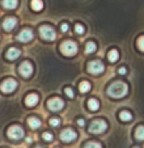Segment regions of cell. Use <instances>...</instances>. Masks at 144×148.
Instances as JSON below:
<instances>
[{
	"mask_svg": "<svg viewBox=\"0 0 144 148\" xmlns=\"http://www.w3.org/2000/svg\"><path fill=\"white\" fill-rule=\"evenodd\" d=\"M77 125L79 126H84V125H85V122H84V119H81V118H80V119H77Z\"/></svg>",
	"mask_w": 144,
	"mask_h": 148,
	"instance_id": "obj_32",
	"label": "cell"
},
{
	"mask_svg": "<svg viewBox=\"0 0 144 148\" xmlns=\"http://www.w3.org/2000/svg\"><path fill=\"white\" fill-rule=\"evenodd\" d=\"M119 118H121V121L128 122V121L132 119V115H131V113H130V112H127V110H123V112L119 113Z\"/></svg>",
	"mask_w": 144,
	"mask_h": 148,
	"instance_id": "obj_21",
	"label": "cell"
},
{
	"mask_svg": "<svg viewBox=\"0 0 144 148\" xmlns=\"http://www.w3.org/2000/svg\"><path fill=\"white\" fill-rule=\"evenodd\" d=\"M39 36L46 41H54L56 38L55 29L50 25H42L39 26Z\"/></svg>",
	"mask_w": 144,
	"mask_h": 148,
	"instance_id": "obj_4",
	"label": "cell"
},
{
	"mask_svg": "<svg viewBox=\"0 0 144 148\" xmlns=\"http://www.w3.org/2000/svg\"><path fill=\"white\" fill-rule=\"evenodd\" d=\"M134 148H139V147H134Z\"/></svg>",
	"mask_w": 144,
	"mask_h": 148,
	"instance_id": "obj_35",
	"label": "cell"
},
{
	"mask_svg": "<svg viewBox=\"0 0 144 148\" xmlns=\"http://www.w3.org/2000/svg\"><path fill=\"white\" fill-rule=\"evenodd\" d=\"M38 100H39V97H38V95H36V93H30V95H28L26 96V98H25V103L28 105V106H34L37 102H38Z\"/></svg>",
	"mask_w": 144,
	"mask_h": 148,
	"instance_id": "obj_13",
	"label": "cell"
},
{
	"mask_svg": "<svg viewBox=\"0 0 144 148\" xmlns=\"http://www.w3.org/2000/svg\"><path fill=\"white\" fill-rule=\"evenodd\" d=\"M33 37H34V34H33L32 29H24V30H21L19 33L17 39H19L20 42H29L33 39Z\"/></svg>",
	"mask_w": 144,
	"mask_h": 148,
	"instance_id": "obj_11",
	"label": "cell"
},
{
	"mask_svg": "<svg viewBox=\"0 0 144 148\" xmlns=\"http://www.w3.org/2000/svg\"><path fill=\"white\" fill-rule=\"evenodd\" d=\"M8 136L13 140H20L21 138H24V130H22V127H20L17 125L11 126L8 129Z\"/></svg>",
	"mask_w": 144,
	"mask_h": 148,
	"instance_id": "obj_8",
	"label": "cell"
},
{
	"mask_svg": "<svg viewBox=\"0 0 144 148\" xmlns=\"http://www.w3.org/2000/svg\"><path fill=\"white\" fill-rule=\"evenodd\" d=\"M96 49H97V46H96V43L92 41H89L88 43L85 45V54H93L94 51H96Z\"/></svg>",
	"mask_w": 144,
	"mask_h": 148,
	"instance_id": "obj_19",
	"label": "cell"
},
{
	"mask_svg": "<svg viewBox=\"0 0 144 148\" xmlns=\"http://www.w3.org/2000/svg\"><path fill=\"white\" fill-rule=\"evenodd\" d=\"M26 142H28V143H32V138H26Z\"/></svg>",
	"mask_w": 144,
	"mask_h": 148,
	"instance_id": "obj_33",
	"label": "cell"
},
{
	"mask_svg": "<svg viewBox=\"0 0 144 148\" xmlns=\"http://www.w3.org/2000/svg\"><path fill=\"white\" fill-rule=\"evenodd\" d=\"M28 125L30 126L32 129H39V127H41V125H42V122L37 117H30L28 119Z\"/></svg>",
	"mask_w": 144,
	"mask_h": 148,
	"instance_id": "obj_16",
	"label": "cell"
},
{
	"mask_svg": "<svg viewBox=\"0 0 144 148\" xmlns=\"http://www.w3.org/2000/svg\"><path fill=\"white\" fill-rule=\"evenodd\" d=\"M135 138L138 140H144V126H138L135 131Z\"/></svg>",
	"mask_w": 144,
	"mask_h": 148,
	"instance_id": "obj_23",
	"label": "cell"
},
{
	"mask_svg": "<svg viewBox=\"0 0 144 148\" xmlns=\"http://www.w3.org/2000/svg\"><path fill=\"white\" fill-rule=\"evenodd\" d=\"M138 49L140 51H144V36H141V37H139L138 38Z\"/></svg>",
	"mask_w": 144,
	"mask_h": 148,
	"instance_id": "obj_26",
	"label": "cell"
},
{
	"mask_svg": "<svg viewBox=\"0 0 144 148\" xmlns=\"http://www.w3.org/2000/svg\"><path fill=\"white\" fill-rule=\"evenodd\" d=\"M47 108L53 112H59L64 108V101L59 97H54V98H50L47 101Z\"/></svg>",
	"mask_w": 144,
	"mask_h": 148,
	"instance_id": "obj_7",
	"label": "cell"
},
{
	"mask_svg": "<svg viewBox=\"0 0 144 148\" xmlns=\"http://www.w3.org/2000/svg\"><path fill=\"white\" fill-rule=\"evenodd\" d=\"M50 125L51 126H59L60 125V119H58V118H53V119H50Z\"/></svg>",
	"mask_w": 144,
	"mask_h": 148,
	"instance_id": "obj_28",
	"label": "cell"
},
{
	"mask_svg": "<svg viewBox=\"0 0 144 148\" xmlns=\"http://www.w3.org/2000/svg\"><path fill=\"white\" fill-rule=\"evenodd\" d=\"M19 72L24 77H30L32 73H33V66H32L30 62H28V60L22 62L19 67Z\"/></svg>",
	"mask_w": 144,
	"mask_h": 148,
	"instance_id": "obj_9",
	"label": "cell"
},
{
	"mask_svg": "<svg viewBox=\"0 0 144 148\" xmlns=\"http://www.w3.org/2000/svg\"><path fill=\"white\" fill-rule=\"evenodd\" d=\"M76 138H77V134H76V131L73 129H64L60 132V139L66 143L73 142V140H76Z\"/></svg>",
	"mask_w": 144,
	"mask_h": 148,
	"instance_id": "obj_10",
	"label": "cell"
},
{
	"mask_svg": "<svg viewBox=\"0 0 144 148\" xmlns=\"http://www.w3.org/2000/svg\"><path fill=\"white\" fill-rule=\"evenodd\" d=\"M98 108H100V102H98V100H96V98H91V100L88 101V109L89 110L96 112V110H98Z\"/></svg>",
	"mask_w": 144,
	"mask_h": 148,
	"instance_id": "obj_17",
	"label": "cell"
},
{
	"mask_svg": "<svg viewBox=\"0 0 144 148\" xmlns=\"http://www.w3.org/2000/svg\"><path fill=\"white\" fill-rule=\"evenodd\" d=\"M42 138H43V140H46V142H53V139H54V135L51 134V132H43V135H42Z\"/></svg>",
	"mask_w": 144,
	"mask_h": 148,
	"instance_id": "obj_27",
	"label": "cell"
},
{
	"mask_svg": "<svg viewBox=\"0 0 144 148\" xmlns=\"http://www.w3.org/2000/svg\"><path fill=\"white\" fill-rule=\"evenodd\" d=\"M126 72H127V70H126L125 67H119L118 68V73H119V75H126Z\"/></svg>",
	"mask_w": 144,
	"mask_h": 148,
	"instance_id": "obj_30",
	"label": "cell"
},
{
	"mask_svg": "<svg viewBox=\"0 0 144 148\" xmlns=\"http://www.w3.org/2000/svg\"><path fill=\"white\" fill-rule=\"evenodd\" d=\"M17 4H19L17 0H3L1 1V5L5 9H14L17 7Z\"/></svg>",
	"mask_w": 144,
	"mask_h": 148,
	"instance_id": "obj_15",
	"label": "cell"
},
{
	"mask_svg": "<svg viewBox=\"0 0 144 148\" xmlns=\"http://www.w3.org/2000/svg\"><path fill=\"white\" fill-rule=\"evenodd\" d=\"M64 92H66V95L68 96L69 98H72V97H73V90H72L71 88H66V89H64Z\"/></svg>",
	"mask_w": 144,
	"mask_h": 148,
	"instance_id": "obj_29",
	"label": "cell"
},
{
	"mask_svg": "<svg viewBox=\"0 0 144 148\" xmlns=\"http://www.w3.org/2000/svg\"><path fill=\"white\" fill-rule=\"evenodd\" d=\"M128 92V87L123 81H115V83L110 84V87L108 88V95L113 98H121L125 97Z\"/></svg>",
	"mask_w": 144,
	"mask_h": 148,
	"instance_id": "obj_1",
	"label": "cell"
},
{
	"mask_svg": "<svg viewBox=\"0 0 144 148\" xmlns=\"http://www.w3.org/2000/svg\"><path fill=\"white\" fill-rule=\"evenodd\" d=\"M60 51L67 56H73L77 53V45L73 41H64L60 45Z\"/></svg>",
	"mask_w": 144,
	"mask_h": 148,
	"instance_id": "obj_3",
	"label": "cell"
},
{
	"mask_svg": "<svg viewBox=\"0 0 144 148\" xmlns=\"http://www.w3.org/2000/svg\"><path fill=\"white\" fill-rule=\"evenodd\" d=\"M108 59L110 62H117L119 59V53L118 50H110L108 53Z\"/></svg>",
	"mask_w": 144,
	"mask_h": 148,
	"instance_id": "obj_20",
	"label": "cell"
},
{
	"mask_svg": "<svg viewBox=\"0 0 144 148\" xmlns=\"http://www.w3.org/2000/svg\"><path fill=\"white\" fill-rule=\"evenodd\" d=\"M16 25H17V20L14 18V17H7L3 21V29L7 32L13 30V29L16 28Z\"/></svg>",
	"mask_w": 144,
	"mask_h": 148,
	"instance_id": "obj_12",
	"label": "cell"
},
{
	"mask_svg": "<svg viewBox=\"0 0 144 148\" xmlns=\"http://www.w3.org/2000/svg\"><path fill=\"white\" fill-rule=\"evenodd\" d=\"M7 58L9 59V60H14V59H17L20 55H21V51L19 50V49L16 47H11L8 51H7Z\"/></svg>",
	"mask_w": 144,
	"mask_h": 148,
	"instance_id": "obj_14",
	"label": "cell"
},
{
	"mask_svg": "<svg viewBox=\"0 0 144 148\" xmlns=\"http://www.w3.org/2000/svg\"><path fill=\"white\" fill-rule=\"evenodd\" d=\"M88 72L92 75H98V73H102L105 71V66L101 60H92L88 63Z\"/></svg>",
	"mask_w": 144,
	"mask_h": 148,
	"instance_id": "obj_5",
	"label": "cell"
},
{
	"mask_svg": "<svg viewBox=\"0 0 144 148\" xmlns=\"http://www.w3.org/2000/svg\"><path fill=\"white\" fill-rule=\"evenodd\" d=\"M79 90H80L81 93H86L88 90H91V84H89L88 81H81V83L79 84Z\"/></svg>",
	"mask_w": 144,
	"mask_h": 148,
	"instance_id": "obj_22",
	"label": "cell"
},
{
	"mask_svg": "<svg viewBox=\"0 0 144 148\" xmlns=\"http://www.w3.org/2000/svg\"><path fill=\"white\" fill-rule=\"evenodd\" d=\"M60 29H62V32H67L68 30V25H67V24H63V25L60 26Z\"/></svg>",
	"mask_w": 144,
	"mask_h": 148,
	"instance_id": "obj_31",
	"label": "cell"
},
{
	"mask_svg": "<svg viewBox=\"0 0 144 148\" xmlns=\"http://www.w3.org/2000/svg\"><path fill=\"white\" fill-rule=\"evenodd\" d=\"M30 5H32L33 11H41V9L43 8V1H42V0H32Z\"/></svg>",
	"mask_w": 144,
	"mask_h": 148,
	"instance_id": "obj_18",
	"label": "cell"
},
{
	"mask_svg": "<svg viewBox=\"0 0 144 148\" xmlns=\"http://www.w3.org/2000/svg\"><path fill=\"white\" fill-rule=\"evenodd\" d=\"M108 129V123L104 119H94L89 126V132L92 134H102Z\"/></svg>",
	"mask_w": 144,
	"mask_h": 148,
	"instance_id": "obj_2",
	"label": "cell"
},
{
	"mask_svg": "<svg viewBox=\"0 0 144 148\" xmlns=\"http://www.w3.org/2000/svg\"><path fill=\"white\" fill-rule=\"evenodd\" d=\"M75 32L79 34V36H83L84 32H85V28H84L81 24H76L75 25Z\"/></svg>",
	"mask_w": 144,
	"mask_h": 148,
	"instance_id": "obj_25",
	"label": "cell"
},
{
	"mask_svg": "<svg viewBox=\"0 0 144 148\" xmlns=\"http://www.w3.org/2000/svg\"><path fill=\"white\" fill-rule=\"evenodd\" d=\"M36 148H43V147H36Z\"/></svg>",
	"mask_w": 144,
	"mask_h": 148,
	"instance_id": "obj_34",
	"label": "cell"
},
{
	"mask_svg": "<svg viewBox=\"0 0 144 148\" xmlns=\"http://www.w3.org/2000/svg\"><path fill=\"white\" fill-rule=\"evenodd\" d=\"M17 88V81L14 79H7L0 84V90L3 93H12Z\"/></svg>",
	"mask_w": 144,
	"mask_h": 148,
	"instance_id": "obj_6",
	"label": "cell"
},
{
	"mask_svg": "<svg viewBox=\"0 0 144 148\" xmlns=\"http://www.w3.org/2000/svg\"><path fill=\"white\" fill-rule=\"evenodd\" d=\"M84 148H102V145L97 142H88L84 145Z\"/></svg>",
	"mask_w": 144,
	"mask_h": 148,
	"instance_id": "obj_24",
	"label": "cell"
}]
</instances>
